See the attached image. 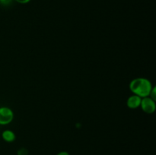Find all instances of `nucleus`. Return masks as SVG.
Returning a JSON list of instances; mask_svg holds the SVG:
<instances>
[{
  "mask_svg": "<svg viewBox=\"0 0 156 155\" xmlns=\"http://www.w3.org/2000/svg\"><path fill=\"white\" fill-rule=\"evenodd\" d=\"M27 153H28V152L25 148H21L18 151V155H27Z\"/></svg>",
  "mask_w": 156,
  "mask_h": 155,
  "instance_id": "obj_8",
  "label": "nucleus"
},
{
  "mask_svg": "<svg viewBox=\"0 0 156 155\" xmlns=\"http://www.w3.org/2000/svg\"><path fill=\"white\" fill-rule=\"evenodd\" d=\"M2 137L6 142H13L16 138L15 134L11 130H5L2 134Z\"/></svg>",
  "mask_w": 156,
  "mask_h": 155,
  "instance_id": "obj_5",
  "label": "nucleus"
},
{
  "mask_svg": "<svg viewBox=\"0 0 156 155\" xmlns=\"http://www.w3.org/2000/svg\"><path fill=\"white\" fill-rule=\"evenodd\" d=\"M149 97H150L151 99H152L153 100H155V101L156 100V88L155 87H153V88H152L150 94H149Z\"/></svg>",
  "mask_w": 156,
  "mask_h": 155,
  "instance_id": "obj_6",
  "label": "nucleus"
},
{
  "mask_svg": "<svg viewBox=\"0 0 156 155\" xmlns=\"http://www.w3.org/2000/svg\"><path fill=\"white\" fill-rule=\"evenodd\" d=\"M14 113L12 109L9 107L0 108V125H8L13 120Z\"/></svg>",
  "mask_w": 156,
  "mask_h": 155,
  "instance_id": "obj_2",
  "label": "nucleus"
},
{
  "mask_svg": "<svg viewBox=\"0 0 156 155\" xmlns=\"http://www.w3.org/2000/svg\"><path fill=\"white\" fill-rule=\"evenodd\" d=\"M140 106L146 113L152 114L155 111V101L151 99L149 97H143V98H142Z\"/></svg>",
  "mask_w": 156,
  "mask_h": 155,
  "instance_id": "obj_3",
  "label": "nucleus"
},
{
  "mask_svg": "<svg viewBox=\"0 0 156 155\" xmlns=\"http://www.w3.org/2000/svg\"><path fill=\"white\" fill-rule=\"evenodd\" d=\"M14 0H0V4L2 5H9L13 2Z\"/></svg>",
  "mask_w": 156,
  "mask_h": 155,
  "instance_id": "obj_7",
  "label": "nucleus"
},
{
  "mask_svg": "<svg viewBox=\"0 0 156 155\" xmlns=\"http://www.w3.org/2000/svg\"><path fill=\"white\" fill-rule=\"evenodd\" d=\"M152 88L153 87L150 81L144 78H137L133 79L129 84V90L133 94L141 98L149 97Z\"/></svg>",
  "mask_w": 156,
  "mask_h": 155,
  "instance_id": "obj_1",
  "label": "nucleus"
},
{
  "mask_svg": "<svg viewBox=\"0 0 156 155\" xmlns=\"http://www.w3.org/2000/svg\"><path fill=\"white\" fill-rule=\"evenodd\" d=\"M56 155H69V153L66 151H61L59 153H58Z\"/></svg>",
  "mask_w": 156,
  "mask_h": 155,
  "instance_id": "obj_10",
  "label": "nucleus"
},
{
  "mask_svg": "<svg viewBox=\"0 0 156 155\" xmlns=\"http://www.w3.org/2000/svg\"><path fill=\"white\" fill-rule=\"evenodd\" d=\"M14 1H15L16 2L19 3V4H22V5H24V4H27V3L30 2L31 0H14Z\"/></svg>",
  "mask_w": 156,
  "mask_h": 155,
  "instance_id": "obj_9",
  "label": "nucleus"
},
{
  "mask_svg": "<svg viewBox=\"0 0 156 155\" xmlns=\"http://www.w3.org/2000/svg\"><path fill=\"white\" fill-rule=\"evenodd\" d=\"M141 100H142L141 97L133 94V95L130 96V97L127 99L126 105H127V106L129 108V109H136V108L140 107V104H141Z\"/></svg>",
  "mask_w": 156,
  "mask_h": 155,
  "instance_id": "obj_4",
  "label": "nucleus"
}]
</instances>
